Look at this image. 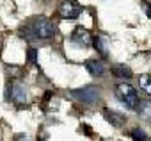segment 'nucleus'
Returning a JSON list of instances; mask_svg holds the SVG:
<instances>
[{"label": "nucleus", "instance_id": "1", "mask_svg": "<svg viewBox=\"0 0 151 141\" xmlns=\"http://www.w3.org/2000/svg\"><path fill=\"white\" fill-rule=\"evenodd\" d=\"M116 95H117V98L128 107V109H137L139 107V95H137V91L130 86V84H126V82H121V84H117L116 86Z\"/></svg>", "mask_w": 151, "mask_h": 141}, {"label": "nucleus", "instance_id": "2", "mask_svg": "<svg viewBox=\"0 0 151 141\" xmlns=\"http://www.w3.org/2000/svg\"><path fill=\"white\" fill-rule=\"evenodd\" d=\"M71 95L77 100L84 102V104H96L101 98V93L96 86H84V88H78V89H73Z\"/></svg>", "mask_w": 151, "mask_h": 141}, {"label": "nucleus", "instance_id": "3", "mask_svg": "<svg viewBox=\"0 0 151 141\" xmlns=\"http://www.w3.org/2000/svg\"><path fill=\"white\" fill-rule=\"evenodd\" d=\"M82 13V6L77 2V0H62L59 6V15L66 20H75L78 18Z\"/></svg>", "mask_w": 151, "mask_h": 141}, {"label": "nucleus", "instance_id": "4", "mask_svg": "<svg viewBox=\"0 0 151 141\" xmlns=\"http://www.w3.org/2000/svg\"><path fill=\"white\" fill-rule=\"evenodd\" d=\"M34 31H36V34H37L39 39H50V38H53V34H55V29H53L52 22L46 20V18H36V22H34Z\"/></svg>", "mask_w": 151, "mask_h": 141}, {"label": "nucleus", "instance_id": "5", "mask_svg": "<svg viewBox=\"0 0 151 141\" xmlns=\"http://www.w3.org/2000/svg\"><path fill=\"white\" fill-rule=\"evenodd\" d=\"M71 41L75 43V45H78V47H82V48H87V47H91L93 45V36H91V32L87 31V29H84V27H77L73 31V34H71Z\"/></svg>", "mask_w": 151, "mask_h": 141}, {"label": "nucleus", "instance_id": "6", "mask_svg": "<svg viewBox=\"0 0 151 141\" xmlns=\"http://www.w3.org/2000/svg\"><path fill=\"white\" fill-rule=\"evenodd\" d=\"M9 88H11V98L16 104H20V105L27 104V88L22 82H13Z\"/></svg>", "mask_w": 151, "mask_h": 141}, {"label": "nucleus", "instance_id": "7", "mask_svg": "<svg viewBox=\"0 0 151 141\" xmlns=\"http://www.w3.org/2000/svg\"><path fill=\"white\" fill-rule=\"evenodd\" d=\"M103 116L112 127H123L126 123V118L121 113H116V111H110V109H103Z\"/></svg>", "mask_w": 151, "mask_h": 141}, {"label": "nucleus", "instance_id": "8", "mask_svg": "<svg viewBox=\"0 0 151 141\" xmlns=\"http://www.w3.org/2000/svg\"><path fill=\"white\" fill-rule=\"evenodd\" d=\"M86 68H87V72H89L93 77H101V75L105 73V66H103V63L98 61V59H89V61L86 63Z\"/></svg>", "mask_w": 151, "mask_h": 141}, {"label": "nucleus", "instance_id": "9", "mask_svg": "<svg viewBox=\"0 0 151 141\" xmlns=\"http://www.w3.org/2000/svg\"><path fill=\"white\" fill-rule=\"evenodd\" d=\"M112 73H114V77H117V79H124V81H130L132 79V70L128 68V66H124V64H114L112 66Z\"/></svg>", "mask_w": 151, "mask_h": 141}, {"label": "nucleus", "instance_id": "10", "mask_svg": "<svg viewBox=\"0 0 151 141\" xmlns=\"http://www.w3.org/2000/svg\"><path fill=\"white\" fill-rule=\"evenodd\" d=\"M137 113L142 120L151 123V100H140L139 107H137Z\"/></svg>", "mask_w": 151, "mask_h": 141}, {"label": "nucleus", "instance_id": "11", "mask_svg": "<svg viewBox=\"0 0 151 141\" xmlns=\"http://www.w3.org/2000/svg\"><path fill=\"white\" fill-rule=\"evenodd\" d=\"M20 36H22L23 39H27V41H36V39H39L37 34H36V31H34V23L22 25V27H20Z\"/></svg>", "mask_w": 151, "mask_h": 141}, {"label": "nucleus", "instance_id": "12", "mask_svg": "<svg viewBox=\"0 0 151 141\" xmlns=\"http://www.w3.org/2000/svg\"><path fill=\"white\" fill-rule=\"evenodd\" d=\"M93 43H94L96 50H98L103 57H107V55H109V50H107V48H109V39H107L105 36H98Z\"/></svg>", "mask_w": 151, "mask_h": 141}, {"label": "nucleus", "instance_id": "13", "mask_svg": "<svg viewBox=\"0 0 151 141\" xmlns=\"http://www.w3.org/2000/svg\"><path fill=\"white\" fill-rule=\"evenodd\" d=\"M139 88L142 91H146L147 95H151V75H147V73L140 75L139 77Z\"/></svg>", "mask_w": 151, "mask_h": 141}, {"label": "nucleus", "instance_id": "14", "mask_svg": "<svg viewBox=\"0 0 151 141\" xmlns=\"http://www.w3.org/2000/svg\"><path fill=\"white\" fill-rule=\"evenodd\" d=\"M130 136H132L133 141H149V137L146 136V132H144L142 129H133V130L130 132Z\"/></svg>", "mask_w": 151, "mask_h": 141}, {"label": "nucleus", "instance_id": "15", "mask_svg": "<svg viewBox=\"0 0 151 141\" xmlns=\"http://www.w3.org/2000/svg\"><path fill=\"white\" fill-rule=\"evenodd\" d=\"M27 59H29V63H32V64H36V63H37V52H36V48H29Z\"/></svg>", "mask_w": 151, "mask_h": 141}, {"label": "nucleus", "instance_id": "16", "mask_svg": "<svg viewBox=\"0 0 151 141\" xmlns=\"http://www.w3.org/2000/svg\"><path fill=\"white\" fill-rule=\"evenodd\" d=\"M16 141H29V137L25 134H20V136H16Z\"/></svg>", "mask_w": 151, "mask_h": 141}]
</instances>
